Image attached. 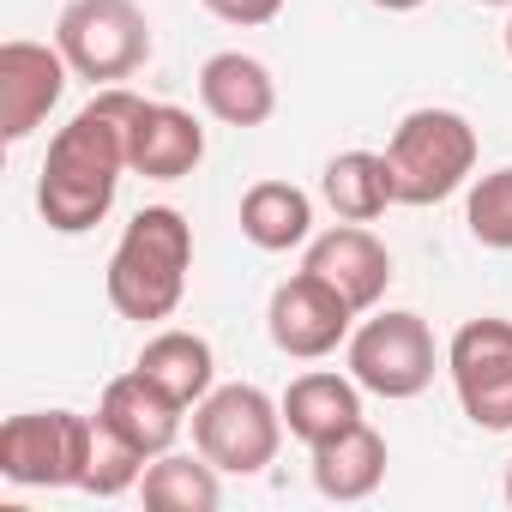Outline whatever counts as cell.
I'll return each instance as SVG.
<instances>
[{"label": "cell", "mask_w": 512, "mask_h": 512, "mask_svg": "<svg viewBox=\"0 0 512 512\" xmlns=\"http://www.w3.org/2000/svg\"><path fill=\"white\" fill-rule=\"evenodd\" d=\"M506 506H512V464H506Z\"/></svg>", "instance_id": "cell-25"}, {"label": "cell", "mask_w": 512, "mask_h": 512, "mask_svg": "<svg viewBox=\"0 0 512 512\" xmlns=\"http://www.w3.org/2000/svg\"><path fill=\"white\" fill-rule=\"evenodd\" d=\"M55 49L79 79L103 91L151 61V25L133 0H67V13L55 19Z\"/></svg>", "instance_id": "cell-6"}, {"label": "cell", "mask_w": 512, "mask_h": 512, "mask_svg": "<svg viewBox=\"0 0 512 512\" xmlns=\"http://www.w3.org/2000/svg\"><path fill=\"white\" fill-rule=\"evenodd\" d=\"M380 482H386V440L368 422H356L338 440L314 446V488L326 500H368Z\"/></svg>", "instance_id": "cell-17"}, {"label": "cell", "mask_w": 512, "mask_h": 512, "mask_svg": "<svg viewBox=\"0 0 512 512\" xmlns=\"http://www.w3.org/2000/svg\"><path fill=\"white\" fill-rule=\"evenodd\" d=\"M398 205H440L476 175V127L458 109H410L386 139Z\"/></svg>", "instance_id": "cell-3"}, {"label": "cell", "mask_w": 512, "mask_h": 512, "mask_svg": "<svg viewBox=\"0 0 512 512\" xmlns=\"http://www.w3.org/2000/svg\"><path fill=\"white\" fill-rule=\"evenodd\" d=\"M446 374L482 434L512 428V320H464L446 344Z\"/></svg>", "instance_id": "cell-8"}, {"label": "cell", "mask_w": 512, "mask_h": 512, "mask_svg": "<svg viewBox=\"0 0 512 512\" xmlns=\"http://www.w3.org/2000/svg\"><path fill=\"white\" fill-rule=\"evenodd\" d=\"M133 91L127 85H103L55 139L37 175V211L55 235H85L109 217L121 175L133 169L127 157V121H133Z\"/></svg>", "instance_id": "cell-1"}, {"label": "cell", "mask_w": 512, "mask_h": 512, "mask_svg": "<svg viewBox=\"0 0 512 512\" xmlns=\"http://www.w3.org/2000/svg\"><path fill=\"white\" fill-rule=\"evenodd\" d=\"M181 416H187V404H175V398H169L157 380H145L139 368L121 374V380H109L103 398H97V428H109L115 440H127V446L145 452V458H163V452L175 446Z\"/></svg>", "instance_id": "cell-13"}, {"label": "cell", "mask_w": 512, "mask_h": 512, "mask_svg": "<svg viewBox=\"0 0 512 512\" xmlns=\"http://www.w3.org/2000/svg\"><path fill=\"white\" fill-rule=\"evenodd\" d=\"M284 440V404H272L260 386H211L193 404V446L223 470V476H260L278 458Z\"/></svg>", "instance_id": "cell-4"}, {"label": "cell", "mask_w": 512, "mask_h": 512, "mask_svg": "<svg viewBox=\"0 0 512 512\" xmlns=\"http://www.w3.org/2000/svg\"><path fill=\"white\" fill-rule=\"evenodd\" d=\"M506 55H512V19H506Z\"/></svg>", "instance_id": "cell-27"}, {"label": "cell", "mask_w": 512, "mask_h": 512, "mask_svg": "<svg viewBox=\"0 0 512 512\" xmlns=\"http://www.w3.org/2000/svg\"><path fill=\"white\" fill-rule=\"evenodd\" d=\"M205 13L247 31V25H272V19L284 13V0H205Z\"/></svg>", "instance_id": "cell-23"}, {"label": "cell", "mask_w": 512, "mask_h": 512, "mask_svg": "<svg viewBox=\"0 0 512 512\" xmlns=\"http://www.w3.org/2000/svg\"><path fill=\"white\" fill-rule=\"evenodd\" d=\"M139 374L157 380L175 404L193 410V404L217 386V356H211V344H205L199 332H157V338H145V350H139Z\"/></svg>", "instance_id": "cell-19"}, {"label": "cell", "mask_w": 512, "mask_h": 512, "mask_svg": "<svg viewBox=\"0 0 512 512\" xmlns=\"http://www.w3.org/2000/svg\"><path fill=\"white\" fill-rule=\"evenodd\" d=\"M223 470L199 452V458H181V452H163V458H151L145 464V476H139V494H145V506H157V512H217L223 506V482H217Z\"/></svg>", "instance_id": "cell-20"}, {"label": "cell", "mask_w": 512, "mask_h": 512, "mask_svg": "<svg viewBox=\"0 0 512 512\" xmlns=\"http://www.w3.org/2000/svg\"><path fill=\"white\" fill-rule=\"evenodd\" d=\"M199 103L223 127H266L278 115V79L266 61H253L241 49H223L199 67Z\"/></svg>", "instance_id": "cell-14"}, {"label": "cell", "mask_w": 512, "mask_h": 512, "mask_svg": "<svg viewBox=\"0 0 512 512\" xmlns=\"http://www.w3.org/2000/svg\"><path fill=\"white\" fill-rule=\"evenodd\" d=\"M374 7H386V13H416L422 0H374Z\"/></svg>", "instance_id": "cell-24"}, {"label": "cell", "mask_w": 512, "mask_h": 512, "mask_svg": "<svg viewBox=\"0 0 512 512\" xmlns=\"http://www.w3.org/2000/svg\"><path fill=\"white\" fill-rule=\"evenodd\" d=\"M320 193L344 223H374V217H386V205H398L386 151H338L320 175Z\"/></svg>", "instance_id": "cell-18"}, {"label": "cell", "mask_w": 512, "mask_h": 512, "mask_svg": "<svg viewBox=\"0 0 512 512\" xmlns=\"http://www.w3.org/2000/svg\"><path fill=\"white\" fill-rule=\"evenodd\" d=\"M434 368H440L434 332L410 308H386V314H374L350 332V374H356L362 392H374L386 404H404V398L428 392Z\"/></svg>", "instance_id": "cell-7"}, {"label": "cell", "mask_w": 512, "mask_h": 512, "mask_svg": "<svg viewBox=\"0 0 512 512\" xmlns=\"http://www.w3.org/2000/svg\"><path fill=\"white\" fill-rule=\"evenodd\" d=\"M67 73H73L67 55L49 49V43H31V37L0 43V133L13 145L31 139L49 121V109L67 91Z\"/></svg>", "instance_id": "cell-10"}, {"label": "cell", "mask_w": 512, "mask_h": 512, "mask_svg": "<svg viewBox=\"0 0 512 512\" xmlns=\"http://www.w3.org/2000/svg\"><path fill=\"white\" fill-rule=\"evenodd\" d=\"M464 223H470V235H476L482 247L512 253V163L494 169V175H482V181L470 187V199H464Z\"/></svg>", "instance_id": "cell-21"}, {"label": "cell", "mask_w": 512, "mask_h": 512, "mask_svg": "<svg viewBox=\"0 0 512 512\" xmlns=\"http://www.w3.org/2000/svg\"><path fill=\"white\" fill-rule=\"evenodd\" d=\"M187 272H193V223L175 211V205H145L115 253H109V308L121 320H169L187 296Z\"/></svg>", "instance_id": "cell-2"}, {"label": "cell", "mask_w": 512, "mask_h": 512, "mask_svg": "<svg viewBox=\"0 0 512 512\" xmlns=\"http://www.w3.org/2000/svg\"><path fill=\"white\" fill-rule=\"evenodd\" d=\"M350 320H356V308H350L326 278H314V272L284 278V284L272 290V302H266V332H272V344H278L284 356H296V362H320V356H332L338 344H350Z\"/></svg>", "instance_id": "cell-9"}, {"label": "cell", "mask_w": 512, "mask_h": 512, "mask_svg": "<svg viewBox=\"0 0 512 512\" xmlns=\"http://www.w3.org/2000/svg\"><path fill=\"white\" fill-rule=\"evenodd\" d=\"M476 7H512V0H476Z\"/></svg>", "instance_id": "cell-26"}, {"label": "cell", "mask_w": 512, "mask_h": 512, "mask_svg": "<svg viewBox=\"0 0 512 512\" xmlns=\"http://www.w3.org/2000/svg\"><path fill=\"white\" fill-rule=\"evenodd\" d=\"M241 235L260 253H290L314 235V199L296 181H253L241 193Z\"/></svg>", "instance_id": "cell-16"}, {"label": "cell", "mask_w": 512, "mask_h": 512, "mask_svg": "<svg viewBox=\"0 0 512 512\" xmlns=\"http://www.w3.org/2000/svg\"><path fill=\"white\" fill-rule=\"evenodd\" d=\"M127 157H133V175L145 181H181L205 163V127L175 103L139 97L127 121Z\"/></svg>", "instance_id": "cell-12"}, {"label": "cell", "mask_w": 512, "mask_h": 512, "mask_svg": "<svg viewBox=\"0 0 512 512\" xmlns=\"http://www.w3.org/2000/svg\"><path fill=\"white\" fill-rule=\"evenodd\" d=\"M91 446H97V416L25 410L0 428V476L13 488H85Z\"/></svg>", "instance_id": "cell-5"}, {"label": "cell", "mask_w": 512, "mask_h": 512, "mask_svg": "<svg viewBox=\"0 0 512 512\" xmlns=\"http://www.w3.org/2000/svg\"><path fill=\"white\" fill-rule=\"evenodd\" d=\"M302 272L326 278L356 314H368L386 296V284H392V253H386V241L368 223H338V229H326V235L308 241Z\"/></svg>", "instance_id": "cell-11"}, {"label": "cell", "mask_w": 512, "mask_h": 512, "mask_svg": "<svg viewBox=\"0 0 512 512\" xmlns=\"http://www.w3.org/2000/svg\"><path fill=\"white\" fill-rule=\"evenodd\" d=\"M278 404H284V428H290L308 452L362 422V386H356V374H332V368L296 374Z\"/></svg>", "instance_id": "cell-15"}, {"label": "cell", "mask_w": 512, "mask_h": 512, "mask_svg": "<svg viewBox=\"0 0 512 512\" xmlns=\"http://www.w3.org/2000/svg\"><path fill=\"white\" fill-rule=\"evenodd\" d=\"M145 464H151L145 452H133L127 440H115L109 428H97V446H91V470H85V494H97V500H115V494L139 488Z\"/></svg>", "instance_id": "cell-22"}]
</instances>
